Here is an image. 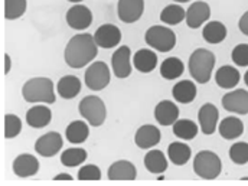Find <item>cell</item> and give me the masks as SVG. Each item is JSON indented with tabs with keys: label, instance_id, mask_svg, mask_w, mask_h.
I'll use <instances>...</instances> for the list:
<instances>
[{
	"label": "cell",
	"instance_id": "1",
	"mask_svg": "<svg viewBox=\"0 0 248 186\" xmlns=\"http://www.w3.org/2000/svg\"><path fill=\"white\" fill-rule=\"evenodd\" d=\"M98 54V45L95 44L94 35L79 33L69 39L66 44L63 58L69 68H84L95 60Z\"/></svg>",
	"mask_w": 248,
	"mask_h": 186
},
{
	"label": "cell",
	"instance_id": "2",
	"mask_svg": "<svg viewBox=\"0 0 248 186\" xmlns=\"http://www.w3.org/2000/svg\"><path fill=\"white\" fill-rule=\"evenodd\" d=\"M22 95L23 100L31 104H54L57 98L54 82L46 77H36L28 79L22 87Z\"/></svg>",
	"mask_w": 248,
	"mask_h": 186
},
{
	"label": "cell",
	"instance_id": "3",
	"mask_svg": "<svg viewBox=\"0 0 248 186\" xmlns=\"http://www.w3.org/2000/svg\"><path fill=\"white\" fill-rule=\"evenodd\" d=\"M215 66V55L208 49H196L190 54L189 58V72L190 77L199 82L206 84L212 77V71Z\"/></svg>",
	"mask_w": 248,
	"mask_h": 186
},
{
	"label": "cell",
	"instance_id": "4",
	"mask_svg": "<svg viewBox=\"0 0 248 186\" xmlns=\"http://www.w3.org/2000/svg\"><path fill=\"white\" fill-rule=\"evenodd\" d=\"M193 170L199 178L212 181L221 175L222 163L217 153L211 150H202L193 159Z\"/></svg>",
	"mask_w": 248,
	"mask_h": 186
},
{
	"label": "cell",
	"instance_id": "5",
	"mask_svg": "<svg viewBox=\"0 0 248 186\" xmlns=\"http://www.w3.org/2000/svg\"><path fill=\"white\" fill-rule=\"evenodd\" d=\"M81 117L93 127H100L106 122L107 108L104 101L97 95H87L79 101L78 106Z\"/></svg>",
	"mask_w": 248,
	"mask_h": 186
},
{
	"label": "cell",
	"instance_id": "6",
	"mask_svg": "<svg viewBox=\"0 0 248 186\" xmlns=\"http://www.w3.org/2000/svg\"><path fill=\"white\" fill-rule=\"evenodd\" d=\"M144 41L150 48L159 52H169L176 45V35L172 29L156 25L146 31Z\"/></svg>",
	"mask_w": 248,
	"mask_h": 186
},
{
	"label": "cell",
	"instance_id": "7",
	"mask_svg": "<svg viewBox=\"0 0 248 186\" xmlns=\"http://www.w3.org/2000/svg\"><path fill=\"white\" fill-rule=\"evenodd\" d=\"M84 79H85V85L91 91H101V90H104L111 82V72H110L108 65L103 61L93 62L87 68Z\"/></svg>",
	"mask_w": 248,
	"mask_h": 186
},
{
	"label": "cell",
	"instance_id": "8",
	"mask_svg": "<svg viewBox=\"0 0 248 186\" xmlns=\"http://www.w3.org/2000/svg\"><path fill=\"white\" fill-rule=\"evenodd\" d=\"M94 39L95 44L98 45V48L103 49H111L120 45L122 42V31L111 23H104L100 28H97L95 33H94Z\"/></svg>",
	"mask_w": 248,
	"mask_h": 186
},
{
	"label": "cell",
	"instance_id": "9",
	"mask_svg": "<svg viewBox=\"0 0 248 186\" xmlns=\"http://www.w3.org/2000/svg\"><path fill=\"white\" fill-rule=\"evenodd\" d=\"M66 23L75 31H85L93 23V13L87 6L81 3L74 4L66 12Z\"/></svg>",
	"mask_w": 248,
	"mask_h": 186
},
{
	"label": "cell",
	"instance_id": "10",
	"mask_svg": "<svg viewBox=\"0 0 248 186\" xmlns=\"http://www.w3.org/2000/svg\"><path fill=\"white\" fill-rule=\"evenodd\" d=\"M63 140L58 131H49L41 136L35 143V152L44 157H52L61 152Z\"/></svg>",
	"mask_w": 248,
	"mask_h": 186
},
{
	"label": "cell",
	"instance_id": "11",
	"mask_svg": "<svg viewBox=\"0 0 248 186\" xmlns=\"http://www.w3.org/2000/svg\"><path fill=\"white\" fill-rule=\"evenodd\" d=\"M221 103H222V107L230 113H235L241 116L248 114V91L243 88L225 94Z\"/></svg>",
	"mask_w": 248,
	"mask_h": 186
},
{
	"label": "cell",
	"instance_id": "12",
	"mask_svg": "<svg viewBox=\"0 0 248 186\" xmlns=\"http://www.w3.org/2000/svg\"><path fill=\"white\" fill-rule=\"evenodd\" d=\"M111 69L120 79L128 78L131 74V51L128 46H120L111 57Z\"/></svg>",
	"mask_w": 248,
	"mask_h": 186
},
{
	"label": "cell",
	"instance_id": "13",
	"mask_svg": "<svg viewBox=\"0 0 248 186\" xmlns=\"http://www.w3.org/2000/svg\"><path fill=\"white\" fill-rule=\"evenodd\" d=\"M144 12V0H119L117 13L119 19L124 23L137 22Z\"/></svg>",
	"mask_w": 248,
	"mask_h": 186
},
{
	"label": "cell",
	"instance_id": "14",
	"mask_svg": "<svg viewBox=\"0 0 248 186\" xmlns=\"http://www.w3.org/2000/svg\"><path fill=\"white\" fill-rule=\"evenodd\" d=\"M211 17V7L206 1H195L186 10V25L190 29L201 28Z\"/></svg>",
	"mask_w": 248,
	"mask_h": 186
},
{
	"label": "cell",
	"instance_id": "15",
	"mask_svg": "<svg viewBox=\"0 0 248 186\" xmlns=\"http://www.w3.org/2000/svg\"><path fill=\"white\" fill-rule=\"evenodd\" d=\"M160 139H162V134H160V130L156 125H153V124H144V125H141L136 131L134 143H136V146L139 149L147 150V149H152L156 144H159L160 143Z\"/></svg>",
	"mask_w": 248,
	"mask_h": 186
},
{
	"label": "cell",
	"instance_id": "16",
	"mask_svg": "<svg viewBox=\"0 0 248 186\" xmlns=\"http://www.w3.org/2000/svg\"><path fill=\"white\" fill-rule=\"evenodd\" d=\"M13 173L19 178H31L39 172V160L33 155H19L12 163Z\"/></svg>",
	"mask_w": 248,
	"mask_h": 186
},
{
	"label": "cell",
	"instance_id": "17",
	"mask_svg": "<svg viewBox=\"0 0 248 186\" xmlns=\"http://www.w3.org/2000/svg\"><path fill=\"white\" fill-rule=\"evenodd\" d=\"M218 119H219V111L212 103H206L199 108L198 120H199V127L203 134L211 136L215 133Z\"/></svg>",
	"mask_w": 248,
	"mask_h": 186
},
{
	"label": "cell",
	"instance_id": "18",
	"mask_svg": "<svg viewBox=\"0 0 248 186\" xmlns=\"http://www.w3.org/2000/svg\"><path fill=\"white\" fill-rule=\"evenodd\" d=\"M155 119L160 125H173L179 119V107L173 101L163 100L155 108Z\"/></svg>",
	"mask_w": 248,
	"mask_h": 186
},
{
	"label": "cell",
	"instance_id": "19",
	"mask_svg": "<svg viewBox=\"0 0 248 186\" xmlns=\"http://www.w3.org/2000/svg\"><path fill=\"white\" fill-rule=\"evenodd\" d=\"M107 176L110 181H134L137 176V170L131 162L117 160L108 168Z\"/></svg>",
	"mask_w": 248,
	"mask_h": 186
},
{
	"label": "cell",
	"instance_id": "20",
	"mask_svg": "<svg viewBox=\"0 0 248 186\" xmlns=\"http://www.w3.org/2000/svg\"><path fill=\"white\" fill-rule=\"evenodd\" d=\"M52 120V111L46 106H33L26 113V123L32 128H44Z\"/></svg>",
	"mask_w": 248,
	"mask_h": 186
},
{
	"label": "cell",
	"instance_id": "21",
	"mask_svg": "<svg viewBox=\"0 0 248 186\" xmlns=\"http://www.w3.org/2000/svg\"><path fill=\"white\" fill-rule=\"evenodd\" d=\"M133 65L141 74H149L157 66V55L152 49H139L133 55Z\"/></svg>",
	"mask_w": 248,
	"mask_h": 186
},
{
	"label": "cell",
	"instance_id": "22",
	"mask_svg": "<svg viewBox=\"0 0 248 186\" xmlns=\"http://www.w3.org/2000/svg\"><path fill=\"white\" fill-rule=\"evenodd\" d=\"M240 78H241L240 71L231 65L221 66L215 74V81H217L218 87L225 88V90H231V88L237 87V84L240 82Z\"/></svg>",
	"mask_w": 248,
	"mask_h": 186
},
{
	"label": "cell",
	"instance_id": "23",
	"mask_svg": "<svg viewBox=\"0 0 248 186\" xmlns=\"http://www.w3.org/2000/svg\"><path fill=\"white\" fill-rule=\"evenodd\" d=\"M90 136V127L84 120H74L68 124L65 130V137L72 144H81L84 143Z\"/></svg>",
	"mask_w": 248,
	"mask_h": 186
},
{
	"label": "cell",
	"instance_id": "24",
	"mask_svg": "<svg viewBox=\"0 0 248 186\" xmlns=\"http://www.w3.org/2000/svg\"><path fill=\"white\" fill-rule=\"evenodd\" d=\"M196 85L195 82L189 81V79H184V81H179L173 85L172 88V95L173 98L181 103V104H189L195 100L196 97Z\"/></svg>",
	"mask_w": 248,
	"mask_h": 186
},
{
	"label": "cell",
	"instance_id": "25",
	"mask_svg": "<svg viewBox=\"0 0 248 186\" xmlns=\"http://www.w3.org/2000/svg\"><path fill=\"white\" fill-rule=\"evenodd\" d=\"M57 91L63 100H72L81 91V81L75 75H65L58 81Z\"/></svg>",
	"mask_w": 248,
	"mask_h": 186
},
{
	"label": "cell",
	"instance_id": "26",
	"mask_svg": "<svg viewBox=\"0 0 248 186\" xmlns=\"http://www.w3.org/2000/svg\"><path fill=\"white\" fill-rule=\"evenodd\" d=\"M144 166L153 175H162L168 169V159L160 150H150L144 156Z\"/></svg>",
	"mask_w": 248,
	"mask_h": 186
},
{
	"label": "cell",
	"instance_id": "27",
	"mask_svg": "<svg viewBox=\"0 0 248 186\" xmlns=\"http://www.w3.org/2000/svg\"><path fill=\"white\" fill-rule=\"evenodd\" d=\"M219 134L225 140H235L244 133V123L238 117H227L219 123Z\"/></svg>",
	"mask_w": 248,
	"mask_h": 186
},
{
	"label": "cell",
	"instance_id": "28",
	"mask_svg": "<svg viewBox=\"0 0 248 186\" xmlns=\"http://www.w3.org/2000/svg\"><path fill=\"white\" fill-rule=\"evenodd\" d=\"M168 156H169V160L173 165L184 166V165H186L189 162V159L192 156V150H190V147L186 143L173 141L168 147Z\"/></svg>",
	"mask_w": 248,
	"mask_h": 186
},
{
	"label": "cell",
	"instance_id": "29",
	"mask_svg": "<svg viewBox=\"0 0 248 186\" xmlns=\"http://www.w3.org/2000/svg\"><path fill=\"white\" fill-rule=\"evenodd\" d=\"M202 36L208 44H212V45L221 44L227 38V28L222 22H218V20L209 22L208 25H205L202 31Z\"/></svg>",
	"mask_w": 248,
	"mask_h": 186
},
{
	"label": "cell",
	"instance_id": "30",
	"mask_svg": "<svg viewBox=\"0 0 248 186\" xmlns=\"http://www.w3.org/2000/svg\"><path fill=\"white\" fill-rule=\"evenodd\" d=\"M184 69H185L184 62L176 57H170L162 62L160 75H162V78H165L168 81H173V79H178L184 74Z\"/></svg>",
	"mask_w": 248,
	"mask_h": 186
},
{
	"label": "cell",
	"instance_id": "31",
	"mask_svg": "<svg viewBox=\"0 0 248 186\" xmlns=\"http://www.w3.org/2000/svg\"><path fill=\"white\" fill-rule=\"evenodd\" d=\"M199 127L193 123L192 120L186 119H178L176 123L173 124V134L181 140H192L198 136Z\"/></svg>",
	"mask_w": 248,
	"mask_h": 186
},
{
	"label": "cell",
	"instance_id": "32",
	"mask_svg": "<svg viewBox=\"0 0 248 186\" xmlns=\"http://www.w3.org/2000/svg\"><path fill=\"white\" fill-rule=\"evenodd\" d=\"M88 155L84 149L81 147H71L66 149L65 152H62L61 155V163L66 168H75L82 165L87 160Z\"/></svg>",
	"mask_w": 248,
	"mask_h": 186
},
{
	"label": "cell",
	"instance_id": "33",
	"mask_svg": "<svg viewBox=\"0 0 248 186\" xmlns=\"http://www.w3.org/2000/svg\"><path fill=\"white\" fill-rule=\"evenodd\" d=\"M186 17V10L179 4H169L160 13V20L165 25H179Z\"/></svg>",
	"mask_w": 248,
	"mask_h": 186
},
{
	"label": "cell",
	"instance_id": "34",
	"mask_svg": "<svg viewBox=\"0 0 248 186\" xmlns=\"http://www.w3.org/2000/svg\"><path fill=\"white\" fill-rule=\"evenodd\" d=\"M28 1L26 0H4V19L16 20L23 16L26 12Z\"/></svg>",
	"mask_w": 248,
	"mask_h": 186
},
{
	"label": "cell",
	"instance_id": "35",
	"mask_svg": "<svg viewBox=\"0 0 248 186\" xmlns=\"http://www.w3.org/2000/svg\"><path fill=\"white\" fill-rule=\"evenodd\" d=\"M22 131V120L15 114H6L4 116V137L7 140L15 139Z\"/></svg>",
	"mask_w": 248,
	"mask_h": 186
},
{
	"label": "cell",
	"instance_id": "36",
	"mask_svg": "<svg viewBox=\"0 0 248 186\" xmlns=\"http://www.w3.org/2000/svg\"><path fill=\"white\" fill-rule=\"evenodd\" d=\"M230 159L235 165L248 163V143H246V141L234 143L230 149Z\"/></svg>",
	"mask_w": 248,
	"mask_h": 186
},
{
	"label": "cell",
	"instance_id": "37",
	"mask_svg": "<svg viewBox=\"0 0 248 186\" xmlns=\"http://www.w3.org/2000/svg\"><path fill=\"white\" fill-rule=\"evenodd\" d=\"M78 179L79 181H100L101 170L95 165H85L78 170Z\"/></svg>",
	"mask_w": 248,
	"mask_h": 186
},
{
	"label": "cell",
	"instance_id": "38",
	"mask_svg": "<svg viewBox=\"0 0 248 186\" xmlns=\"http://www.w3.org/2000/svg\"><path fill=\"white\" fill-rule=\"evenodd\" d=\"M231 60L237 66H248V44H240L232 49Z\"/></svg>",
	"mask_w": 248,
	"mask_h": 186
},
{
	"label": "cell",
	"instance_id": "39",
	"mask_svg": "<svg viewBox=\"0 0 248 186\" xmlns=\"http://www.w3.org/2000/svg\"><path fill=\"white\" fill-rule=\"evenodd\" d=\"M238 28H240V31L248 36V10L241 16V19H240V23H238Z\"/></svg>",
	"mask_w": 248,
	"mask_h": 186
},
{
	"label": "cell",
	"instance_id": "40",
	"mask_svg": "<svg viewBox=\"0 0 248 186\" xmlns=\"http://www.w3.org/2000/svg\"><path fill=\"white\" fill-rule=\"evenodd\" d=\"M3 60H4V69H3V72L7 75V74L10 72V68H12V61H10V57H9L7 54L4 55V58H3Z\"/></svg>",
	"mask_w": 248,
	"mask_h": 186
},
{
	"label": "cell",
	"instance_id": "41",
	"mask_svg": "<svg viewBox=\"0 0 248 186\" xmlns=\"http://www.w3.org/2000/svg\"><path fill=\"white\" fill-rule=\"evenodd\" d=\"M72 179L74 178L71 175H68V173H60V175H57L54 178V181H72Z\"/></svg>",
	"mask_w": 248,
	"mask_h": 186
},
{
	"label": "cell",
	"instance_id": "42",
	"mask_svg": "<svg viewBox=\"0 0 248 186\" xmlns=\"http://www.w3.org/2000/svg\"><path fill=\"white\" fill-rule=\"evenodd\" d=\"M68 1H71V3H74V4H78V3H81V1H84V0H68Z\"/></svg>",
	"mask_w": 248,
	"mask_h": 186
},
{
	"label": "cell",
	"instance_id": "43",
	"mask_svg": "<svg viewBox=\"0 0 248 186\" xmlns=\"http://www.w3.org/2000/svg\"><path fill=\"white\" fill-rule=\"evenodd\" d=\"M244 82L247 84V87H248V71L246 72V75H244Z\"/></svg>",
	"mask_w": 248,
	"mask_h": 186
},
{
	"label": "cell",
	"instance_id": "44",
	"mask_svg": "<svg viewBox=\"0 0 248 186\" xmlns=\"http://www.w3.org/2000/svg\"><path fill=\"white\" fill-rule=\"evenodd\" d=\"M173 1H178V3H186V1H189V0H173Z\"/></svg>",
	"mask_w": 248,
	"mask_h": 186
}]
</instances>
